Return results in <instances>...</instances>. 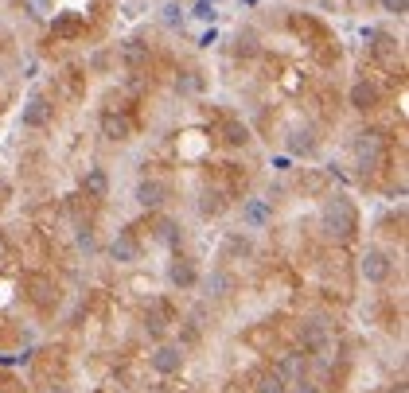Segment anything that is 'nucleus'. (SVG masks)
<instances>
[{
	"mask_svg": "<svg viewBox=\"0 0 409 393\" xmlns=\"http://www.w3.org/2000/svg\"><path fill=\"white\" fill-rule=\"evenodd\" d=\"M168 281L176 288H195V281H199V273H195V265L191 261H172V269H168Z\"/></svg>",
	"mask_w": 409,
	"mask_h": 393,
	"instance_id": "obj_13",
	"label": "nucleus"
},
{
	"mask_svg": "<svg viewBox=\"0 0 409 393\" xmlns=\"http://www.w3.org/2000/svg\"><path fill=\"white\" fill-rule=\"evenodd\" d=\"M301 335H304V343H308V346H320V343L327 339V331L320 327V323H308V327H304Z\"/></svg>",
	"mask_w": 409,
	"mask_h": 393,
	"instance_id": "obj_21",
	"label": "nucleus"
},
{
	"mask_svg": "<svg viewBox=\"0 0 409 393\" xmlns=\"http://www.w3.org/2000/svg\"><path fill=\"white\" fill-rule=\"evenodd\" d=\"M382 156H386L382 132H359V141H355V160H359L362 171H374V167L382 164Z\"/></svg>",
	"mask_w": 409,
	"mask_h": 393,
	"instance_id": "obj_2",
	"label": "nucleus"
},
{
	"mask_svg": "<svg viewBox=\"0 0 409 393\" xmlns=\"http://www.w3.org/2000/svg\"><path fill=\"white\" fill-rule=\"evenodd\" d=\"M351 106L362 109V113L374 109V106H378V86H374V82H355V86H351Z\"/></svg>",
	"mask_w": 409,
	"mask_h": 393,
	"instance_id": "obj_12",
	"label": "nucleus"
},
{
	"mask_svg": "<svg viewBox=\"0 0 409 393\" xmlns=\"http://www.w3.org/2000/svg\"><path fill=\"white\" fill-rule=\"evenodd\" d=\"M164 199H168V183H160V179H141L137 183V203L145 206V211L164 206Z\"/></svg>",
	"mask_w": 409,
	"mask_h": 393,
	"instance_id": "obj_6",
	"label": "nucleus"
},
{
	"mask_svg": "<svg viewBox=\"0 0 409 393\" xmlns=\"http://www.w3.org/2000/svg\"><path fill=\"white\" fill-rule=\"evenodd\" d=\"M109 257H113V261H121V265H132L137 257H141V246H137V238H132V234H125V230H121L117 238L109 241Z\"/></svg>",
	"mask_w": 409,
	"mask_h": 393,
	"instance_id": "obj_8",
	"label": "nucleus"
},
{
	"mask_svg": "<svg viewBox=\"0 0 409 393\" xmlns=\"http://www.w3.org/2000/svg\"><path fill=\"white\" fill-rule=\"evenodd\" d=\"M289 148H292L296 156H301V152L308 156V152L316 148V136H312V129H296V132L289 136Z\"/></svg>",
	"mask_w": 409,
	"mask_h": 393,
	"instance_id": "obj_17",
	"label": "nucleus"
},
{
	"mask_svg": "<svg viewBox=\"0 0 409 393\" xmlns=\"http://www.w3.org/2000/svg\"><path fill=\"white\" fill-rule=\"evenodd\" d=\"M355 230H359V215H355V206L343 195H336V199H327L320 206V234L327 241H351Z\"/></svg>",
	"mask_w": 409,
	"mask_h": 393,
	"instance_id": "obj_1",
	"label": "nucleus"
},
{
	"mask_svg": "<svg viewBox=\"0 0 409 393\" xmlns=\"http://www.w3.org/2000/svg\"><path fill=\"white\" fill-rule=\"evenodd\" d=\"M257 393H289V381L281 378L277 370H269V374L257 378Z\"/></svg>",
	"mask_w": 409,
	"mask_h": 393,
	"instance_id": "obj_16",
	"label": "nucleus"
},
{
	"mask_svg": "<svg viewBox=\"0 0 409 393\" xmlns=\"http://www.w3.org/2000/svg\"><path fill=\"white\" fill-rule=\"evenodd\" d=\"M78 246H82V250H94V234H90V230H82V234H78Z\"/></svg>",
	"mask_w": 409,
	"mask_h": 393,
	"instance_id": "obj_28",
	"label": "nucleus"
},
{
	"mask_svg": "<svg viewBox=\"0 0 409 393\" xmlns=\"http://www.w3.org/2000/svg\"><path fill=\"white\" fill-rule=\"evenodd\" d=\"M304 366H308V362H304V355H289V358H285V362H281V366H277V374H281V378H285V381H301L304 378Z\"/></svg>",
	"mask_w": 409,
	"mask_h": 393,
	"instance_id": "obj_15",
	"label": "nucleus"
},
{
	"mask_svg": "<svg viewBox=\"0 0 409 393\" xmlns=\"http://www.w3.org/2000/svg\"><path fill=\"white\" fill-rule=\"evenodd\" d=\"M207 288H211V296H215V300H226V296H234V288H238V276L226 273V269H215V273L207 276Z\"/></svg>",
	"mask_w": 409,
	"mask_h": 393,
	"instance_id": "obj_10",
	"label": "nucleus"
},
{
	"mask_svg": "<svg viewBox=\"0 0 409 393\" xmlns=\"http://www.w3.org/2000/svg\"><path fill=\"white\" fill-rule=\"evenodd\" d=\"M359 273L362 281H371V285H382L386 276H390V257H386L382 250H366L359 261Z\"/></svg>",
	"mask_w": 409,
	"mask_h": 393,
	"instance_id": "obj_4",
	"label": "nucleus"
},
{
	"mask_svg": "<svg viewBox=\"0 0 409 393\" xmlns=\"http://www.w3.org/2000/svg\"><path fill=\"white\" fill-rule=\"evenodd\" d=\"M195 16L211 20V16H215V4H211V0H199V4H195Z\"/></svg>",
	"mask_w": 409,
	"mask_h": 393,
	"instance_id": "obj_26",
	"label": "nucleus"
},
{
	"mask_svg": "<svg viewBox=\"0 0 409 393\" xmlns=\"http://www.w3.org/2000/svg\"><path fill=\"white\" fill-rule=\"evenodd\" d=\"M51 121V102L47 97H32V102H24V113H20V125L24 129H43Z\"/></svg>",
	"mask_w": 409,
	"mask_h": 393,
	"instance_id": "obj_7",
	"label": "nucleus"
},
{
	"mask_svg": "<svg viewBox=\"0 0 409 393\" xmlns=\"http://www.w3.org/2000/svg\"><path fill=\"white\" fill-rule=\"evenodd\" d=\"M148 366L156 370V374H164V378L180 374V370H183V346H176V343H160L156 350L148 355Z\"/></svg>",
	"mask_w": 409,
	"mask_h": 393,
	"instance_id": "obj_3",
	"label": "nucleus"
},
{
	"mask_svg": "<svg viewBox=\"0 0 409 393\" xmlns=\"http://www.w3.org/2000/svg\"><path fill=\"white\" fill-rule=\"evenodd\" d=\"M296 393H320V390H316V385H308V381L301 378V381H296Z\"/></svg>",
	"mask_w": 409,
	"mask_h": 393,
	"instance_id": "obj_29",
	"label": "nucleus"
},
{
	"mask_svg": "<svg viewBox=\"0 0 409 393\" xmlns=\"http://www.w3.org/2000/svg\"><path fill=\"white\" fill-rule=\"evenodd\" d=\"M4 257H8V246H4V238H0V261H4Z\"/></svg>",
	"mask_w": 409,
	"mask_h": 393,
	"instance_id": "obj_30",
	"label": "nucleus"
},
{
	"mask_svg": "<svg viewBox=\"0 0 409 393\" xmlns=\"http://www.w3.org/2000/svg\"><path fill=\"white\" fill-rule=\"evenodd\" d=\"M176 86H180L183 94H195V90L203 86V78H199V74H195V71H187V74H183V78H180V82H176Z\"/></svg>",
	"mask_w": 409,
	"mask_h": 393,
	"instance_id": "obj_22",
	"label": "nucleus"
},
{
	"mask_svg": "<svg viewBox=\"0 0 409 393\" xmlns=\"http://www.w3.org/2000/svg\"><path fill=\"white\" fill-rule=\"evenodd\" d=\"M269 222H273V206L265 199H246L242 203V226L246 230H265Z\"/></svg>",
	"mask_w": 409,
	"mask_h": 393,
	"instance_id": "obj_5",
	"label": "nucleus"
},
{
	"mask_svg": "<svg viewBox=\"0 0 409 393\" xmlns=\"http://www.w3.org/2000/svg\"><path fill=\"white\" fill-rule=\"evenodd\" d=\"M226 141L230 144H246V141H250V132L242 129V125H226Z\"/></svg>",
	"mask_w": 409,
	"mask_h": 393,
	"instance_id": "obj_25",
	"label": "nucleus"
},
{
	"mask_svg": "<svg viewBox=\"0 0 409 393\" xmlns=\"http://www.w3.org/2000/svg\"><path fill=\"white\" fill-rule=\"evenodd\" d=\"M382 8H386V12H397V16H401V12H406V0H382Z\"/></svg>",
	"mask_w": 409,
	"mask_h": 393,
	"instance_id": "obj_27",
	"label": "nucleus"
},
{
	"mask_svg": "<svg viewBox=\"0 0 409 393\" xmlns=\"http://www.w3.org/2000/svg\"><path fill=\"white\" fill-rule=\"evenodd\" d=\"M226 253H230V257H250V253H253V241L242 238V234H230V238H226Z\"/></svg>",
	"mask_w": 409,
	"mask_h": 393,
	"instance_id": "obj_18",
	"label": "nucleus"
},
{
	"mask_svg": "<svg viewBox=\"0 0 409 393\" xmlns=\"http://www.w3.org/2000/svg\"><path fill=\"white\" fill-rule=\"evenodd\" d=\"M121 59H125V62H132V67H137V62H145V59H148V51L141 47V43H132V39H129V43L121 47Z\"/></svg>",
	"mask_w": 409,
	"mask_h": 393,
	"instance_id": "obj_20",
	"label": "nucleus"
},
{
	"mask_svg": "<svg viewBox=\"0 0 409 393\" xmlns=\"http://www.w3.org/2000/svg\"><path fill=\"white\" fill-rule=\"evenodd\" d=\"M102 136H106V141H113V144L129 141V136H132L129 117H121V113H106V117H102Z\"/></svg>",
	"mask_w": 409,
	"mask_h": 393,
	"instance_id": "obj_9",
	"label": "nucleus"
},
{
	"mask_svg": "<svg viewBox=\"0 0 409 393\" xmlns=\"http://www.w3.org/2000/svg\"><path fill=\"white\" fill-rule=\"evenodd\" d=\"M82 187H86V195H90V199H106V195H109V176H106V167H86Z\"/></svg>",
	"mask_w": 409,
	"mask_h": 393,
	"instance_id": "obj_11",
	"label": "nucleus"
},
{
	"mask_svg": "<svg viewBox=\"0 0 409 393\" xmlns=\"http://www.w3.org/2000/svg\"><path fill=\"white\" fill-rule=\"evenodd\" d=\"M160 238H164V241H172V246H176V241L183 238V230L176 226V222H160Z\"/></svg>",
	"mask_w": 409,
	"mask_h": 393,
	"instance_id": "obj_23",
	"label": "nucleus"
},
{
	"mask_svg": "<svg viewBox=\"0 0 409 393\" xmlns=\"http://www.w3.org/2000/svg\"><path fill=\"white\" fill-rule=\"evenodd\" d=\"M394 393H406V385H397V390H394Z\"/></svg>",
	"mask_w": 409,
	"mask_h": 393,
	"instance_id": "obj_31",
	"label": "nucleus"
},
{
	"mask_svg": "<svg viewBox=\"0 0 409 393\" xmlns=\"http://www.w3.org/2000/svg\"><path fill=\"white\" fill-rule=\"evenodd\" d=\"M32 300H36L39 308H51V304L59 300V288L51 285V281H43V276H36V281H32Z\"/></svg>",
	"mask_w": 409,
	"mask_h": 393,
	"instance_id": "obj_14",
	"label": "nucleus"
},
{
	"mask_svg": "<svg viewBox=\"0 0 409 393\" xmlns=\"http://www.w3.org/2000/svg\"><path fill=\"white\" fill-rule=\"evenodd\" d=\"M199 211H203V215H218V211H222V195H218V191H203V195H199Z\"/></svg>",
	"mask_w": 409,
	"mask_h": 393,
	"instance_id": "obj_19",
	"label": "nucleus"
},
{
	"mask_svg": "<svg viewBox=\"0 0 409 393\" xmlns=\"http://www.w3.org/2000/svg\"><path fill=\"white\" fill-rule=\"evenodd\" d=\"M164 24H168V27L183 24V12H180V4H164Z\"/></svg>",
	"mask_w": 409,
	"mask_h": 393,
	"instance_id": "obj_24",
	"label": "nucleus"
}]
</instances>
